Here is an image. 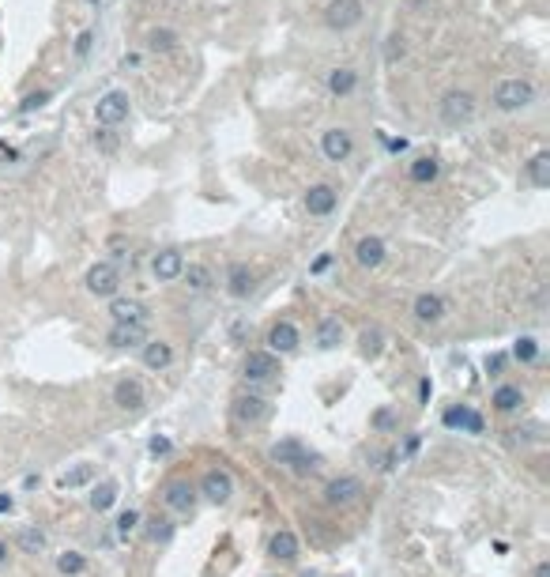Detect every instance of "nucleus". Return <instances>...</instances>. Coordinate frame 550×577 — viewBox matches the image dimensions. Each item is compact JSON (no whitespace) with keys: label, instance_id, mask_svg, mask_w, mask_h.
<instances>
[{"label":"nucleus","instance_id":"1a4fd4ad","mask_svg":"<svg viewBox=\"0 0 550 577\" xmlns=\"http://www.w3.org/2000/svg\"><path fill=\"white\" fill-rule=\"evenodd\" d=\"M279 374L275 351H249L245 355V377L249 381H272Z\"/></svg>","mask_w":550,"mask_h":577},{"label":"nucleus","instance_id":"ddd939ff","mask_svg":"<svg viewBox=\"0 0 550 577\" xmlns=\"http://www.w3.org/2000/svg\"><path fill=\"white\" fill-rule=\"evenodd\" d=\"M335 200H339V193L332 189V185H313L310 193H305V211H310V216H332L335 211Z\"/></svg>","mask_w":550,"mask_h":577},{"label":"nucleus","instance_id":"49530a36","mask_svg":"<svg viewBox=\"0 0 550 577\" xmlns=\"http://www.w3.org/2000/svg\"><path fill=\"white\" fill-rule=\"evenodd\" d=\"M328 264H332V253H321V257L313 260V272H324V268H328Z\"/></svg>","mask_w":550,"mask_h":577},{"label":"nucleus","instance_id":"c756f323","mask_svg":"<svg viewBox=\"0 0 550 577\" xmlns=\"http://www.w3.org/2000/svg\"><path fill=\"white\" fill-rule=\"evenodd\" d=\"M272 555L275 558H283V562H291V558H298V536L294 532H275L272 536Z\"/></svg>","mask_w":550,"mask_h":577},{"label":"nucleus","instance_id":"412c9836","mask_svg":"<svg viewBox=\"0 0 550 577\" xmlns=\"http://www.w3.org/2000/svg\"><path fill=\"white\" fill-rule=\"evenodd\" d=\"M109 317H114V324H147V310L132 299H114Z\"/></svg>","mask_w":550,"mask_h":577},{"label":"nucleus","instance_id":"c85d7f7f","mask_svg":"<svg viewBox=\"0 0 550 577\" xmlns=\"http://www.w3.org/2000/svg\"><path fill=\"white\" fill-rule=\"evenodd\" d=\"M528 181L535 185V189H547L550 185V155L547 151H539L535 159L528 163Z\"/></svg>","mask_w":550,"mask_h":577},{"label":"nucleus","instance_id":"a211bd4d","mask_svg":"<svg viewBox=\"0 0 550 577\" xmlns=\"http://www.w3.org/2000/svg\"><path fill=\"white\" fill-rule=\"evenodd\" d=\"M445 419V426L449 430H471V434H482V415L479 412H471V407H449V412L441 415Z\"/></svg>","mask_w":550,"mask_h":577},{"label":"nucleus","instance_id":"f257e3e1","mask_svg":"<svg viewBox=\"0 0 550 577\" xmlns=\"http://www.w3.org/2000/svg\"><path fill=\"white\" fill-rule=\"evenodd\" d=\"M531 102H535V83L531 80H501L498 87H494V106L501 110V114H520V110H528Z\"/></svg>","mask_w":550,"mask_h":577},{"label":"nucleus","instance_id":"2eb2a0df","mask_svg":"<svg viewBox=\"0 0 550 577\" xmlns=\"http://www.w3.org/2000/svg\"><path fill=\"white\" fill-rule=\"evenodd\" d=\"M268 415V404H264V396H253V393H241L234 396V419L238 423H260V419Z\"/></svg>","mask_w":550,"mask_h":577},{"label":"nucleus","instance_id":"9d476101","mask_svg":"<svg viewBox=\"0 0 550 577\" xmlns=\"http://www.w3.org/2000/svg\"><path fill=\"white\" fill-rule=\"evenodd\" d=\"M358 495H362V479H354V476H339L324 487V502L328 506H351Z\"/></svg>","mask_w":550,"mask_h":577},{"label":"nucleus","instance_id":"09e8293b","mask_svg":"<svg viewBox=\"0 0 550 577\" xmlns=\"http://www.w3.org/2000/svg\"><path fill=\"white\" fill-rule=\"evenodd\" d=\"M12 506H15L12 495H0V514H12Z\"/></svg>","mask_w":550,"mask_h":577},{"label":"nucleus","instance_id":"3c124183","mask_svg":"<svg viewBox=\"0 0 550 577\" xmlns=\"http://www.w3.org/2000/svg\"><path fill=\"white\" fill-rule=\"evenodd\" d=\"M4 555H8V547H4V544H0V562H4Z\"/></svg>","mask_w":550,"mask_h":577},{"label":"nucleus","instance_id":"bb28decb","mask_svg":"<svg viewBox=\"0 0 550 577\" xmlns=\"http://www.w3.org/2000/svg\"><path fill=\"white\" fill-rule=\"evenodd\" d=\"M339 340H343L339 317H321V324H316V343H321L324 351H332V347H339Z\"/></svg>","mask_w":550,"mask_h":577},{"label":"nucleus","instance_id":"f8f14e48","mask_svg":"<svg viewBox=\"0 0 550 577\" xmlns=\"http://www.w3.org/2000/svg\"><path fill=\"white\" fill-rule=\"evenodd\" d=\"M181 268H185L181 249H162V253H155V260H151V272H155V279H162V283H174V279L181 276Z\"/></svg>","mask_w":550,"mask_h":577},{"label":"nucleus","instance_id":"20e7f679","mask_svg":"<svg viewBox=\"0 0 550 577\" xmlns=\"http://www.w3.org/2000/svg\"><path fill=\"white\" fill-rule=\"evenodd\" d=\"M272 460H275V464H287V468L298 472V476H302L305 468H313V457L305 453V445L298 442V438H283V442H275V445H272Z\"/></svg>","mask_w":550,"mask_h":577},{"label":"nucleus","instance_id":"4468645a","mask_svg":"<svg viewBox=\"0 0 550 577\" xmlns=\"http://www.w3.org/2000/svg\"><path fill=\"white\" fill-rule=\"evenodd\" d=\"M114 404L125 407V412H139L144 407V385L136 377H121L114 385Z\"/></svg>","mask_w":550,"mask_h":577},{"label":"nucleus","instance_id":"7c9ffc66","mask_svg":"<svg viewBox=\"0 0 550 577\" xmlns=\"http://www.w3.org/2000/svg\"><path fill=\"white\" fill-rule=\"evenodd\" d=\"M520 404H524V393H520L517 385H501L498 393H494V407H498V412H517Z\"/></svg>","mask_w":550,"mask_h":577},{"label":"nucleus","instance_id":"f03ea898","mask_svg":"<svg viewBox=\"0 0 550 577\" xmlns=\"http://www.w3.org/2000/svg\"><path fill=\"white\" fill-rule=\"evenodd\" d=\"M437 114H441L445 128L471 125V121H475V95H471V91H449V95L441 98V106H437Z\"/></svg>","mask_w":550,"mask_h":577},{"label":"nucleus","instance_id":"603ef678","mask_svg":"<svg viewBox=\"0 0 550 577\" xmlns=\"http://www.w3.org/2000/svg\"><path fill=\"white\" fill-rule=\"evenodd\" d=\"M87 4H98V0H87Z\"/></svg>","mask_w":550,"mask_h":577},{"label":"nucleus","instance_id":"37998d69","mask_svg":"<svg viewBox=\"0 0 550 577\" xmlns=\"http://www.w3.org/2000/svg\"><path fill=\"white\" fill-rule=\"evenodd\" d=\"M501 366H505V355H490V359H487V374L498 377V374H501Z\"/></svg>","mask_w":550,"mask_h":577},{"label":"nucleus","instance_id":"aec40b11","mask_svg":"<svg viewBox=\"0 0 550 577\" xmlns=\"http://www.w3.org/2000/svg\"><path fill=\"white\" fill-rule=\"evenodd\" d=\"M354 260H358L362 268H377L381 260H385V241H381L377 234L358 238V246H354Z\"/></svg>","mask_w":550,"mask_h":577},{"label":"nucleus","instance_id":"dca6fc26","mask_svg":"<svg viewBox=\"0 0 550 577\" xmlns=\"http://www.w3.org/2000/svg\"><path fill=\"white\" fill-rule=\"evenodd\" d=\"M411 310H415V317L422 321V324H437V321L445 317V299H441V294H434V291H422L415 299Z\"/></svg>","mask_w":550,"mask_h":577},{"label":"nucleus","instance_id":"c9c22d12","mask_svg":"<svg viewBox=\"0 0 550 577\" xmlns=\"http://www.w3.org/2000/svg\"><path fill=\"white\" fill-rule=\"evenodd\" d=\"M147 536H151L155 544H166V539L174 536V525L166 517H151V520H147Z\"/></svg>","mask_w":550,"mask_h":577},{"label":"nucleus","instance_id":"c03bdc74","mask_svg":"<svg viewBox=\"0 0 550 577\" xmlns=\"http://www.w3.org/2000/svg\"><path fill=\"white\" fill-rule=\"evenodd\" d=\"M374 423L381 426V430H388V426H396V415H392V412H377Z\"/></svg>","mask_w":550,"mask_h":577},{"label":"nucleus","instance_id":"39448f33","mask_svg":"<svg viewBox=\"0 0 550 577\" xmlns=\"http://www.w3.org/2000/svg\"><path fill=\"white\" fill-rule=\"evenodd\" d=\"M83 283H87V291L95 294V299H114L117 287H121V272L114 264H95V268H87Z\"/></svg>","mask_w":550,"mask_h":577},{"label":"nucleus","instance_id":"f3484780","mask_svg":"<svg viewBox=\"0 0 550 577\" xmlns=\"http://www.w3.org/2000/svg\"><path fill=\"white\" fill-rule=\"evenodd\" d=\"M162 498H166V506H170L174 514H192V506H197V490H192L189 483H181V479H174Z\"/></svg>","mask_w":550,"mask_h":577},{"label":"nucleus","instance_id":"79ce46f5","mask_svg":"<svg viewBox=\"0 0 550 577\" xmlns=\"http://www.w3.org/2000/svg\"><path fill=\"white\" fill-rule=\"evenodd\" d=\"M396 57H404V38H399V34L388 38V61H396Z\"/></svg>","mask_w":550,"mask_h":577},{"label":"nucleus","instance_id":"8fccbe9b","mask_svg":"<svg viewBox=\"0 0 550 577\" xmlns=\"http://www.w3.org/2000/svg\"><path fill=\"white\" fill-rule=\"evenodd\" d=\"M535 577H550V566L543 562V566H535Z\"/></svg>","mask_w":550,"mask_h":577},{"label":"nucleus","instance_id":"a18cd8bd","mask_svg":"<svg viewBox=\"0 0 550 577\" xmlns=\"http://www.w3.org/2000/svg\"><path fill=\"white\" fill-rule=\"evenodd\" d=\"M151 453H155V457H166V453H170V442H166V438H155V442H151Z\"/></svg>","mask_w":550,"mask_h":577},{"label":"nucleus","instance_id":"423d86ee","mask_svg":"<svg viewBox=\"0 0 550 577\" xmlns=\"http://www.w3.org/2000/svg\"><path fill=\"white\" fill-rule=\"evenodd\" d=\"M321 151L328 163H347L354 155V136L347 128H328V133L321 136Z\"/></svg>","mask_w":550,"mask_h":577},{"label":"nucleus","instance_id":"58836bf2","mask_svg":"<svg viewBox=\"0 0 550 577\" xmlns=\"http://www.w3.org/2000/svg\"><path fill=\"white\" fill-rule=\"evenodd\" d=\"M136 525H139V514H136V509H125V514L117 517V536L128 539V532H132Z\"/></svg>","mask_w":550,"mask_h":577},{"label":"nucleus","instance_id":"b1692460","mask_svg":"<svg viewBox=\"0 0 550 577\" xmlns=\"http://www.w3.org/2000/svg\"><path fill=\"white\" fill-rule=\"evenodd\" d=\"M324 83H328V91H332L335 98H347L351 91L358 87V72H354V68H332Z\"/></svg>","mask_w":550,"mask_h":577},{"label":"nucleus","instance_id":"e433bc0d","mask_svg":"<svg viewBox=\"0 0 550 577\" xmlns=\"http://www.w3.org/2000/svg\"><path fill=\"white\" fill-rule=\"evenodd\" d=\"M57 570H61V574H83V570H87V558L76 555V551H64V555L57 558Z\"/></svg>","mask_w":550,"mask_h":577},{"label":"nucleus","instance_id":"7ed1b4c3","mask_svg":"<svg viewBox=\"0 0 550 577\" xmlns=\"http://www.w3.org/2000/svg\"><path fill=\"white\" fill-rule=\"evenodd\" d=\"M324 23H328V31H351V27H358L362 23V0H328Z\"/></svg>","mask_w":550,"mask_h":577},{"label":"nucleus","instance_id":"2f4dec72","mask_svg":"<svg viewBox=\"0 0 550 577\" xmlns=\"http://www.w3.org/2000/svg\"><path fill=\"white\" fill-rule=\"evenodd\" d=\"M114 502H117V483L114 479L98 483V487L91 490V509H98V514H102V509H109Z\"/></svg>","mask_w":550,"mask_h":577},{"label":"nucleus","instance_id":"ea45409f","mask_svg":"<svg viewBox=\"0 0 550 577\" xmlns=\"http://www.w3.org/2000/svg\"><path fill=\"white\" fill-rule=\"evenodd\" d=\"M381 351V332H362V355H377Z\"/></svg>","mask_w":550,"mask_h":577},{"label":"nucleus","instance_id":"4c0bfd02","mask_svg":"<svg viewBox=\"0 0 550 577\" xmlns=\"http://www.w3.org/2000/svg\"><path fill=\"white\" fill-rule=\"evenodd\" d=\"M45 102H49V91H34V95H26L20 102V114H34V110H42Z\"/></svg>","mask_w":550,"mask_h":577},{"label":"nucleus","instance_id":"5701e85b","mask_svg":"<svg viewBox=\"0 0 550 577\" xmlns=\"http://www.w3.org/2000/svg\"><path fill=\"white\" fill-rule=\"evenodd\" d=\"M147 336V324H114L109 329V343L114 347H139Z\"/></svg>","mask_w":550,"mask_h":577},{"label":"nucleus","instance_id":"6e6552de","mask_svg":"<svg viewBox=\"0 0 550 577\" xmlns=\"http://www.w3.org/2000/svg\"><path fill=\"white\" fill-rule=\"evenodd\" d=\"M200 495L208 502H215V506H222V502H230V495H234V479L222 468H211V472H204V479H200Z\"/></svg>","mask_w":550,"mask_h":577},{"label":"nucleus","instance_id":"a878e982","mask_svg":"<svg viewBox=\"0 0 550 577\" xmlns=\"http://www.w3.org/2000/svg\"><path fill=\"white\" fill-rule=\"evenodd\" d=\"M174 362V351H170V343H162V340H151L144 347V366L147 370H166Z\"/></svg>","mask_w":550,"mask_h":577},{"label":"nucleus","instance_id":"9b49d317","mask_svg":"<svg viewBox=\"0 0 550 577\" xmlns=\"http://www.w3.org/2000/svg\"><path fill=\"white\" fill-rule=\"evenodd\" d=\"M227 291L234 294V299H249V294L257 291V276L249 272V264L234 260V264L227 268Z\"/></svg>","mask_w":550,"mask_h":577},{"label":"nucleus","instance_id":"f704fd0d","mask_svg":"<svg viewBox=\"0 0 550 577\" xmlns=\"http://www.w3.org/2000/svg\"><path fill=\"white\" fill-rule=\"evenodd\" d=\"M91 479H95V468H91V464H79V468H72V472L61 476V487H83V483H91Z\"/></svg>","mask_w":550,"mask_h":577},{"label":"nucleus","instance_id":"393cba45","mask_svg":"<svg viewBox=\"0 0 550 577\" xmlns=\"http://www.w3.org/2000/svg\"><path fill=\"white\" fill-rule=\"evenodd\" d=\"M177 279H185V287H189L192 294H204L211 287V268L208 264H185Z\"/></svg>","mask_w":550,"mask_h":577},{"label":"nucleus","instance_id":"6ab92c4d","mask_svg":"<svg viewBox=\"0 0 550 577\" xmlns=\"http://www.w3.org/2000/svg\"><path fill=\"white\" fill-rule=\"evenodd\" d=\"M268 343H272V351H279V355H291V351H298V329H294V321H275L272 332H268Z\"/></svg>","mask_w":550,"mask_h":577},{"label":"nucleus","instance_id":"72a5a7b5","mask_svg":"<svg viewBox=\"0 0 550 577\" xmlns=\"http://www.w3.org/2000/svg\"><path fill=\"white\" fill-rule=\"evenodd\" d=\"M512 359H517V362H535L539 359V343L531 336H520L517 343H512Z\"/></svg>","mask_w":550,"mask_h":577},{"label":"nucleus","instance_id":"4be33fe9","mask_svg":"<svg viewBox=\"0 0 550 577\" xmlns=\"http://www.w3.org/2000/svg\"><path fill=\"white\" fill-rule=\"evenodd\" d=\"M437 174H441V163H437L434 155H418V159L407 166V178H411L415 185H434Z\"/></svg>","mask_w":550,"mask_h":577},{"label":"nucleus","instance_id":"0eeeda50","mask_svg":"<svg viewBox=\"0 0 550 577\" xmlns=\"http://www.w3.org/2000/svg\"><path fill=\"white\" fill-rule=\"evenodd\" d=\"M95 117H98V125H121L128 117V95L125 91H106L95 106Z\"/></svg>","mask_w":550,"mask_h":577},{"label":"nucleus","instance_id":"de8ad7c7","mask_svg":"<svg viewBox=\"0 0 550 577\" xmlns=\"http://www.w3.org/2000/svg\"><path fill=\"white\" fill-rule=\"evenodd\" d=\"M430 393H434V385H430V381H418V396H422V400H430Z\"/></svg>","mask_w":550,"mask_h":577},{"label":"nucleus","instance_id":"473e14b6","mask_svg":"<svg viewBox=\"0 0 550 577\" xmlns=\"http://www.w3.org/2000/svg\"><path fill=\"white\" fill-rule=\"evenodd\" d=\"M15 544H20V551H26V555H38L45 547V532H42V528H20Z\"/></svg>","mask_w":550,"mask_h":577},{"label":"nucleus","instance_id":"cd10ccee","mask_svg":"<svg viewBox=\"0 0 550 577\" xmlns=\"http://www.w3.org/2000/svg\"><path fill=\"white\" fill-rule=\"evenodd\" d=\"M147 50H151V53H174L177 50V31H170V27H155V31H147Z\"/></svg>","mask_w":550,"mask_h":577},{"label":"nucleus","instance_id":"a19ab883","mask_svg":"<svg viewBox=\"0 0 550 577\" xmlns=\"http://www.w3.org/2000/svg\"><path fill=\"white\" fill-rule=\"evenodd\" d=\"M91 42H95V34L83 31L79 38H76V57H87V53H91Z\"/></svg>","mask_w":550,"mask_h":577}]
</instances>
